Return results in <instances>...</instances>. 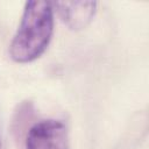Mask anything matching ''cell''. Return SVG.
Returning <instances> with one entry per match:
<instances>
[{
	"label": "cell",
	"instance_id": "obj_1",
	"mask_svg": "<svg viewBox=\"0 0 149 149\" xmlns=\"http://www.w3.org/2000/svg\"><path fill=\"white\" fill-rule=\"evenodd\" d=\"M55 27V12L50 1H27L17 29L10 41L9 57L19 64L38 59L48 49Z\"/></svg>",
	"mask_w": 149,
	"mask_h": 149
},
{
	"label": "cell",
	"instance_id": "obj_4",
	"mask_svg": "<svg viewBox=\"0 0 149 149\" xmlns=\"http://www.w3.org/2000/svg\"><path fill=\"white\" fill-rule=\"evenodd\" d=\"M0 148H1V143H0Z\"/></svg>",
	"mask_w": 149,
	"mask_h": 149
},
{
	"label": "cell",
	"instance_id": "obj_2",
	"mask_svg": "<svg viewBox=\"0 0 149 149\" xmlns=\"http://www.w3.org/2000/svg\"><path fill=\"white\" fill-rule=\"evenodd\" d=\"M26 149H70L68 126L57 119H45L34 123L24 140Z\"/></svg>",
	"mask_w": 149,
	"mask_h": 149
},
{
	"label": "cell",
	"instance_id": "obj_3",
	"mask_svg": "<svg viewBox=\"0 0 149 149\" xmlns=\"http://www.w3.org/2000/svg\"><path fill=\"white\" fill-rule=\"evenodd\" d=\"M54 12L71 30H80L91 23L97 13V1H55Z\"/></svg>",
	"mask_w": 149,
	"mask_h": 149
}]
</instances>
